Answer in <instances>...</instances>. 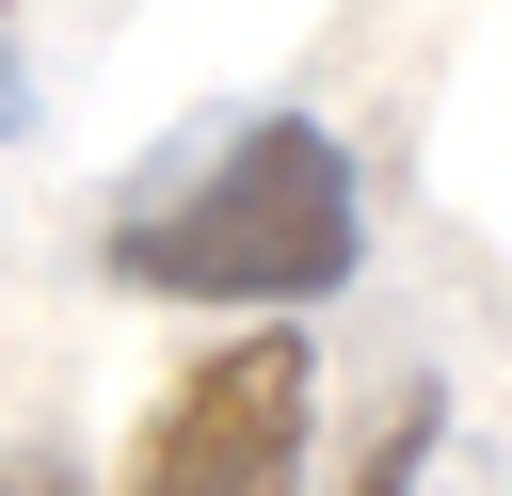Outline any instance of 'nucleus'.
Returning a JSON list of instances; mask_svg holds the SVG:
<instances>
[{"label":"nucleus","instance_id":"nucleus-5","mask_svg":"<svg viewBox=\"0 0 512 496\" xmlns=\"http://www.w3.org/2000/svg\"><path fill=\"white\" fill-rule=\"evenodd\" d=\"M16 112H32V80H16V48H0V128H16Z\"/></svg>","mask_w":512,"mask_h":496},{"label":"nucleus","instance_id":"nucleus-3","mask_svg":"<svg viewBox=\"0 0 512 496\" xmlns=\"http://www.w3.org/2000/svg\"><path fill=\"white\" fill-rule=\"evenodd\" d=\"M416 448H432V400H400V416H384V448L352 464V496H416Z\"/></svg>","mask_w":512,"mask_h":496},{"label":"nucleus","instance_id":"nucleus-4","mask_svg":"<svg viewBox=\"0 0 512 496\" xmlns=\"http://www.w3.org/2000/svg\"><path fill=\"white\" fill-rule=\"evenodd\" d=\"M0 496H80V464H64V448H16V464H0Z\"/></svg>","mask_w":512,"mask_h":496},{"label":"nucleus","instance_id":"nucleus-2","mask_svg":"<svg viewBox=\"0 0 512 496\" xmlns=\"http://www.w3.org/2000/svg\"><path fill=\"white\" fill-rule=\"evenodd\" d=\"M304 416H320V352L288 320H240L224 352H192L128 448V496H304Z\"/></svg>","mask_w":512,"mask_h":496},{"label":"nucleus","instance_id":"nucleus-1","mask_svg":"<svg viewBox=\"0 0 512 496\" xmlns=\"http://www.w3.org/2000/svg\"><path fill=\"white\" fill-rule=\"evenodd\" d=\"M352 256H368L352 160H336V128H304V112L224 128L160 208L112 224V272H128V288H160V304H256V320L352 288Z\"/></svg>","mask_w":512,"mask_h":496}]
</instances>
